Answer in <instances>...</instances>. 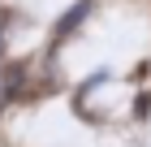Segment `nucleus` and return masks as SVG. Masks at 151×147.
<instances>
[{
	"instance_id": "f257e3e1",
	"label": "nucleus",
	"mask_w": 151,
	"mask_h": 147,
	"mask_svg": "<svg viewBox=\"0 0 151 147\" xmlns=\"http://www.w3.org/2000/svg\"><path fill=\"white\" fill-rule=\"evenodd\" d=\"M0 104H4V87H0Z\"/></svg>"
}]
</instances>
